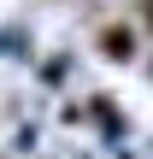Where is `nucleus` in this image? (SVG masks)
Listing matches in <instances>:
<instances>
[{"mask_svg": "<svg viewBox=\"0 0 153 159\" xmlns=\"http://www.w3.org/2000/svg\"><path fill=\"white\" fill-rule=\"evenodd\" d=\"M142 18H147V30H153V0H142Z\"/></svg>", "mask_w": 153, "mask_h": 159, "instance_id": "nucleus-2", "label": "nucleus"}, {"mask_svg": "<svg viewBox=\"0 0 153 159\" xmlns=\"http://www.w3.org/2000/svg\"><path fill=\"white\" fill-rule=\"evenodd\" d=\"M100 53H106V59H130V53H136V30H130V24H106V30H100Z\"/></svg>", "mask_w": 153, "mask_h": 159, "instance_id": "nucleus-1", "label": "nucleus"}]
</instances>
